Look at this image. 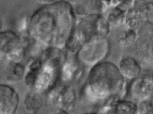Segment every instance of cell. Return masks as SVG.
Segmentation results:
<instances>
[{
  "label": "cell",
  "instance_id": "1",
  "mask_svg": "<svg viewBox=\"0 0 153 114\" xmlns=\"http://www.w3.org/2000/svg\"><path fill=\"white\" fill-rule=\"evenodd\" d=\"M73 7L63 1L51 2L36 10L29 18V34L45 48L64 49L76 27Z\"/></svg>",
  "mask_w": 153,
  "mask_h": 114
},
{
  "label": "cell",
  "instance_id": "2",
  "mask_svg": "<svg viewBox=\"0 0 153 114\" xmlns=\"http://www.w3.org/2000/svg\"><path fill=\"white\" fill-rule=\"evenodd\" d=\"M88 82L86 90L96 99L117 96L125 85L118 67L109 61H102L92 67Z\"/></svg>",
  "mask_w": 153,
  "mask_h": 114
},
{
  "label": "cell",
  "instance_id": "3",
  "mask_svg": "<svg viewBox=\"0 0 153 114\" xmlns=\"http://www.w3.org/2000/svg\"><path fill=\"white\" fill-rule=\"evenodd\" d=\"M110 48L107 37L95 35L82 45L76 56L81 64L93 67L103 61L110 51Z\"/></svg>",
  "mask_w": 153,
  "mask_h": 114
},
{
  "label": "cell",
  "instance_id": "4",
  "mask_svg": "<svg viewBox=\"0 0 153 114\" xmlns=\"http://www.w3.org/2000/svg\"><path fill=\"white\" fill-rule=\"evenodd\" d=\"M111 26L105 17L98 14H90L82 18L73 32L84 44L87 40L95 35L107 37Z\"/></svg>",
  "mask_w": 153,
  "mask_h": 114
},
{
  "label": "cell",
  "instance_id": "5",
  "mask_svg": "<svg viewBox=\"0 0 153 114\" xmlns=\"http://www.w3.org/2000/svg\"><path fill=\"white\" fill-rule=\"evenodd\" d=\"M26 50L22 46L20 37L12 31L0 32V59H6L10 63H21Z\"/></svg>",
  "mask_w": 153,
  "mask_h": 114
},
{
  "label": "cell",
  "instance_id": "6",
  "mask_svg": "<svg viewBox=\"0 0 153 114\" xmlns=\"http://www.w3.org/2000/svg\"><path fill=\"white\" fill-rule=\"evenodd\" d=\"M76 93L67 85H57L50 91L49 100L60 109L68 112L73 109L76 102Z\"/></svg>",
  "mask_w": 153,
  "mask_h": 114
},
{
  "label": "cell",
  "instance_id": "7",
  "mask_svg": "<svg viewBox=\"0 0 153 114\" xmlns=\"http://www.w3.org/2000/svg\"><path fill=\"white\" fill-rule=\"evenodd\" d=\"M153 87L152 76L144 75L132 80L128 92L133 99L141 102L150 100L153 94Z\"/></svg>",
  "mask_w": 153,
  "mask_h": 114
},
{
  "label": "cell",
  "instance_id": "8",
  "mask_svg": "<svg viewBox=\"0 0 153 114\" xmlns=\"http://www.w3.org/2000/svg\"><path fill=\"white\" fill-rule=\"evenodd\" d=\"M153 24L145 22L137 32L136 42L139 53L145 61H151L153 58Z\"/></svg>",
  "mask_w": 153,
  "mask_h": 114
},
{
  "label": "cell",
  "instance_id": "9",
  "mask_svg": "<svg viewBox=\"0 0 153 114\" xmlns=\"http://www.w3.org/2000/svg\"><path fill=\"white\" fill-rule=\"evenodd\" d=\"M19 103V95L15 89L0 84V114H15Z\"/></svg>",
  "mask_w": 153,
  "mask_h": 114
},
{
  "label": "cell",
  "instance_id": "10",
  "mask_svg": "<svg viewBox=\"0 0 153 114\" xmlns=\"http://www.w3.org/2000/svg\"><path fill=\"white\" fill-rule=\"evenodd\" d=\"M113 96L108 98L105 106L106 114H136L137 105L129 101L121 100Z\"/></svg>",
  "mask_w": 153,
  "mask_h": 114
},
{
  "label": "cell",
  "instance_id": "11",
  "mask_svg": "<svg viewBox=\"0 0 153 114\" xmlns=\"http://www.w3.org/2000/svg\"><path fill=\"white\" fill-rule=\"evenodd\" d=\"M81 64L76 55L67 53L66 60L61 71L60 76L62 80L65 82L71 81L79 75L81 72Z\"/></svg>",
  "mask_w": 153,
  "mask_h": 114
},
{
  "label": "cell",
  "instance_id": "12",
  "mask_svg": "<svg viewBox=\"0 0 153 114\" xmlns=\"http://www.w3.org/2000/svg\"><path fill=\"white\" fill-rule=\"evenodd\" d=\"M119 71L123 78L133 80L140 76L141 68L139 63L134 58L125 57L120 61Z\"/></svg>",
  "mask_w": 153,
  "mask_h": 114
},
{
  "label": "cell",
  "instance_id": "13",
  "mask_svg": "<svg viewBox=\"0 0 153 114\" xmlns=\"http://www.w3.org/2000/svg\"><path fill=\"white\" fill-rule=\"evenodd\" d=\"M147 20L144 15L137 10L132 7L125 11L124 24L125 28L137 32Z\"/></svg>",
  "mask_w": 153,
  "mask_h": 114
},
{
  "label": "cell",
  "instance_id": "14",
  "mask_svg": "<svg viewBox=\"0 0 153 114\" xmlns=\"http://www.w3.org/2000/svg\"><path fill=\"white\" fill-rule=\"evenodd\" d=\"M41 60L40 58H31L28 60L25 67L24 82L27 88L33 89L36 75L41 69Z\"/></svg>",
  "mask_w": 153,
  "mask_h": 114
},
{
  "label": "cell",
  "instance_id": "15",
  "mask_svg": "<svg viewBox=\"0 0 153 114\" xmlns=\"http://www.w3.org/2000/svg\"><path fill=\"white\" fill-rule=\"evenodd\" d=\"M42 105V99L40 93L36 92L28 93L24 98L23 106L25 110L28 114H37Z\"/></svg>",
  "mask_w": 153,
  "mask_h": 114
},
{
  "label": "cell",
  "instance_id": "16",
  "mask_svg": "<svg viewBox=\"0 0 153 114\" xmlns=\"http://www.w3.org/2000/svg\"><path fill=\"white\" fill-rule=\"evenodd\" d=\"M10 65L6 72V78L8 82H17L24 78L25 67L21 64L10 63Z\"/></svg>",
  "mask_w": 153,
  "mask_h": 114
},
{
  "label": "cell",
  "instance_id": "17",
  "mask_svg": "<svg viewBox=\"0 0 153 114\" xmlns=\"http://www.w3.org/2000/svg\"><path fill=\"white\" fill-rule=\"evenodd\" d=\"M125 11L120 8L111 7L105 18L110 26L118 27L124 24Z\"/></svg>",
  "mask_w": 153,
  "mask_h": 114
},
{
  "label": "cell",
  "instance_id": "18",
  "mask_svg": "<svg viewBox=\"0 0 153 114\" xmlns=\"http://www.w3.org/2000/svg\"><path fill=\"white\" fill-rule=\"evenodd\" d=\"M137 38V32L136 31L125 28L118 36L117 43L121 47H129L136 42Z\"/></svg>",
  "mask_w": 153,
  "mask_h": 114
},
{
  "label": "cell",
  "instance_id": "19",
  "mask_svg": "<svg viewBox=\"0 0 153 114\" xmlns=\"http://www.w3.org/2000/svg\"><path fill=\"white\" fill-rule=\"evenodd\" d=\"M132 7L141 12L146 18L147 21L152 18L153 5L152 1L134 0Z\"/></svg>",
  "mask_w": 153,
  "mask_h": 114
},
{
  "label": "cell",
  "instance_id": "20",
  "mask_svg": "<svg viewBox=\"0 0 153 114\" xmlns=\"http://www.w3.org/2000/svg\"><path fill=\"white\" fill-rule=\"evenodd\" d=\"M93 5L98 14L102 15L111 8V0H93Z\"/></svg>",
  "mask_w": 153,
  "mask_h": 114
},
{
  "label": "cell",
  "instance_id": "21",
  "mask_svg": "<svg viewBox=\"0 0 153 114\" xmlns=\"http://www.w3.org/2000/svg\"><path fill=\"white\" fill-rule=\"evenodd\" d=\"M136 114H153L152 102L150 100L140 102L137 106Z\"/></svg>",
  "mask_w": 153,
  "mask_h": 114
},
{
  "label": "cell",
  "instance_id": "22",
  "mask_svg": "<svg viewBox=\"0 0 153 114\" xmlns=\"http://www.w3.org/2000/svg\"><path fill=\"white\" fill-rule=\"evenodd\" d=\"M71 6H77L85 2L86 0H62Z\"/></svg>",
  "mask_w": 153,
  "mask_h": 114
},
{
  "label": "cell",
  "instance_id": "23",
  "mask_svg": "<svg viewBox=\"0 0 153 114\" xmlns=\"http://www.w3.org/2000/svg\"><path fill=\"white\" fill-rule=\"evenodd\" d=\"M123 0H111V7H120L122 3Z\"/></svg>",
  "mask_w": 153,
  "mask_h": 114
},
{
  "label": "cell",
  "instance_id": "24",
  "mask_svg": "<svg viewBox=\"0 0 153 114\" xmlns=\"http://www.w3.org/2000/svg\"><path fill=\"white\" fill-rule=\"evenodd\" d=\"M53 114H69L68 112L63 110L58 109L57 111H55Z\"/></svg>",
  "mask_w": 153,
  "mask_h": 114
},
{
  "label": "cell",
  "instance_id": "25",
  "mask_svg": "<svg viewBox=\"0 0 153 114\" xmlns=\"http://www.w3.org/2000/svg\"><path fill=\"white\" fill-rule=\"evenodd\" d=\"M36 1L40 4H43V5H45L51 2L50 0H36Z\"/></svg>",
  "mask_w": 153,
  "mask_h": 114
},
{
  "label": "cell",
  "instance_id": "26",
  "mask_svg": "<svg viewBox=\"0 0 153 114\" xmlns=\"http://www.w3.org/2000/svg\"><path fill=\"white\" fill-rule=\"evenodd\" d=\"M3 26H4V23H3L2 18L0 17V32L2 31V29H3Z\"/></svg>",
  "mask_w": 153,
  "mask_h": 114
},
{
  "label": "cell",
  "instance_id": "27",
  "mask_svg": "<svg viewBox=\"0 0 153 114\" xmlns=\"http://www.w3.org/2000/svg\"><path fill=\"white\" fill-rule=\"evenodd\" d=\"M83 114H98L97 113H94V112H87V113H84Z\"/></svg>",
  "mask_w": 153,
  "mask_h": 114
}]
</instances>
